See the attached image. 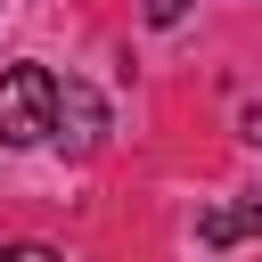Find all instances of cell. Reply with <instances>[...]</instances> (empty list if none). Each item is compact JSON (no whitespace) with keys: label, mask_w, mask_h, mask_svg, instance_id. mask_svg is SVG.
Here are the masks:
<instances>
[{"label":"cell","mask_w":262,"mask_h":262,"mask_svg":"<svg viewBox=\"0 0 262 262\" xmlns=\"http://www.w3.org/2000/svg\"><path fill=\"white\" fill-rule=\"evenodd\" d=\"M33 139H57V74L8 66L0 74V147H33Z\"/></svg>","instance_id":"6da1fadb"},{"label":"cell","mask_w":262,"mask_h":262,"mask_svg":"<svg viewBox=\"0 0 262 262\" xmlns=\"http://www.w3.org/2000/svg\"><path fill=\"white\" fill-rule=\"evenodd\" d=\"M98 123H106V115H98V98H90L82 82H57V139H66L74 156H82V147H98Z\"/></svg>","instance_id":"7a4b0ae2"},{"label":"cell","mask_w":262,"mask_h":262,"mask_svg":"<svg viewBox=\"0 0 262 262\" xmlns=\"http://www.w3.org/2000/svg\"><path fill=\"white\" fill-rule=\"evenodd\" d=\"M196 237H205V246H237V237H262V196H246V205H213V213L196 221Z\"/></svg>","instance_id":"3957f363"},{"label":"cell","mask_w":262,"mask_h":262,"mask_svg":"<svg viewBox=\"0 0 262 262\" xmlns=\"http://www.w3.org/2000/svg\"><path fill=\"white\" fill-rule=\"evenodd\" d=\"M180 8L188 0H147V25H180Z\"/></svg>","instance_id":"277c9868"},{"label":"cell","mask_w":262,"mask_h":262,"mask_svg":"<svg viewBox=\"0 0 262 262\" xmlns=\"http://www.w3.org/2000/svg\"><path fill=\"white\" fill-rule=\"evenodd\" d=\"M237 139H254V147H262V106H246V115H237Z\"/></svg>","instance_id":"5b68a950"}]
</instances>
